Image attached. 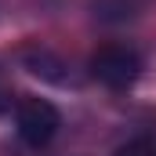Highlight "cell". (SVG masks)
Instances as JSON below:
<instances>
[{
  "mask_svg": "<svg viewBox=\"0 0 156 156\" xmlns=\"http://www.w3.org/2000/svg\"><path fill=\"white\" fill-rule=\"evenodd\" d=\"M138 73H142V58H138V51H131L123 44L98 47L91 55V76L98 83H105V87H113V91L131 87L138 80Z\"/></svg>",
  "mask_w": 156,
  "mask_h": 156,
  "instance_id": "1",
  "label": "cell"
},
{
  "mask_svg": "<svg viewBox=\"0 0 156 156\" xmlns=\"http://www.w3.org/2000/svg\"><path fill=\"white\" fill-rule=\"evenodd\" d=\"M15 127H18V138L26 145L40 149V145H47L58 134L62 116H58V109L47 98H22L18 109H15Z\"/></svg>",
  "mask_w": 156,
  "mask_h": 156,
  "instance_id": "2",
  "label": "cell"
},
{
  "mask_svg": "<svg viewBox=\"0 0 156 156\" xmlns=\"http://www.w3.org/2000/svg\"><path fill=\"white\" fill-rule=\"evenodd\" d=\"M22 66H26L33 76L47 80V83H66V80H69L66 62H62L55 51H47V47H26V51H22Z\"/></svg>",
  "mask_w": 156,
  "mask_h": 156,
  "instance_id": "3",
  "label": "cell"
},
{
  "mask_svg": "<svg viewBox=\"0 0 156 156\" xmlns=\"http://www.w3.org/2000/svg\"><path fill=\"white\" fill-rule=\"evenodd\" d=\"M116 156H156V145L149 138H134V142H127V145H120Z\"/></svg>",
  "mask_w": 156,
  "mask_h": 156,
  "instance_id": "4",
  "label": "cell"
},
{
  "mask_svg": "<svg viewBox=\"0 0 156 156\" xmlns=\"http://www.w3.org/2000/svg\"><path fill=\"white\" fill-rule=\"evenodd\" d=\"M7 109H11V91H7V87H4V91H0V116H4V113H7Z\"/></svg>",
  "mask_w": 156,
  "mask_h": 156,
  "instance_id": "5",
  "label": "cell"
},
{
  "mask_svg": "<svg viewBox=\"0 0 156 156\" xmlns=\"http://www.w3.org/2000/svg\"><path fill=\"white\" fill-rule=\"evenodd\" d=\"M4 87H7V80H4V69H0V91H4Z\"/></svg>",
  "mask_w": 156,
  "mask_h": 156,
  "instance_id": "6",
  "label": "cell"
}]
</instances>
